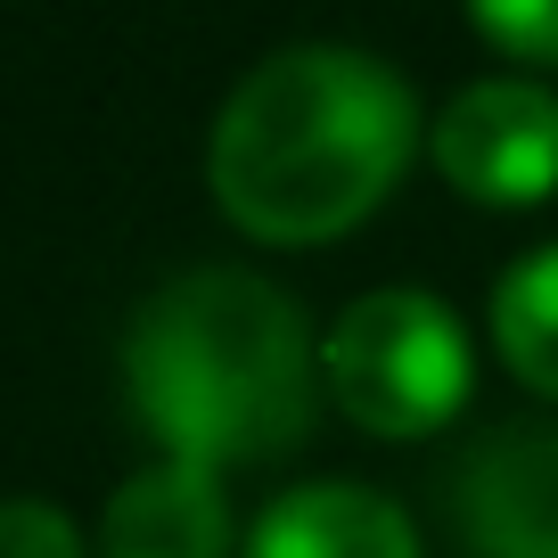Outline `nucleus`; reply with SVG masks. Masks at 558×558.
<instances>
[{
    "mask_svg": "<svg viewBox=\"0 0 558 558\" xmlns=\"http://www.w3.org/2000/svg\"><path fill=\"white\" fill-rule=\"evenodd\" d=\"M123 386L148 436L190 469L296 452L313 427V329L255 271H181L132 313Z\"/></svg>",
    "mask_w": 558,
    "mask_h": 558,
    "instance_id": "2",
    "label": "nucleus"
},
{
    "mask_svg": "<svg viewBox=\"0 0 558 558\" xmlns=\"http://www.w3.org/2000/svg\"><path fill=\"white\" fill-rule=\"evenodd\" d=\"M0 558H90L66 509L50 501H0Z\"/></svg>",
    "mask_w": 558,
    "mask_h": 558,
    "instance_id": "10",
    "label": "nucleus"
},
{
    "mask_svg": "<svg viewBox=\"0 0 558 558\" xmlns=\"http://www.w3.org/2000/svg\"><path fill=\"white\" fill-rule=\"evenodd\" d=\"M493 345L518 369V386L558 402V246H534L493 288Z\"/></svg>",
    "mask_w": 558,
    "mask_h": 558,
    "instance_id": "8",
    "label": "nucleus"
},
{
    "mask_svg": "<svg viewBox=\"0 0 558 558\" xmlns=\"http://www.w3.org/2000/svg\"><path fill=\"white\" fill-rule=\"evenodd\" d=\"M476 34L518 66H558V0H493L476 9Z\"/></svg>",
    "mask_w": 558,
    "mask_h": 558,
    "instance_id": "9",
    "label": "nucleus"
},
{
    "mask_svg": "<svg viewBox=\"0 0 558 558\" xmlns=\"http://www.w3.org/2000/svg\"><path fill=\"white\" fill-rule=\"evenodd\" d=\"M476 558H558V427H501L452 476Z\"/></svg>",
    "mask_w": 558,
    "mask_h": 558,
    "instance_id": "5",
    "label": "nucleus"
},
{
    "mask_svg": "<svg viewBox=\"0 0 558 558\" xmlns=\"http://www.w3.org/2000/svg\"><path fill=\"white\" fill-rule=\"evenodd\" d=\"M107 558H230V501L222 476L190 460H157L132 485H116L99 525Z\"/></svg>",
    "mask_w": 558,
    "mask_h": 558,
    "instance_id": "6",
    "label": "nucleus"
},
{
    "mask_svg": "<svg viewBox=\"0 0 558 558\" xmlns=\"http://www.w3.org/2000/svg\"><path fill=\"white\" fill-rule=\"evenodd\" d=\"M436 173L476 206H542L558 190V99L542 83H469L427 132Z\"/></svg>",
    "mask_w": 558,
    "mask_h": 558,
    "instance_id": "4",
    "label": "nucleus"
},
{
    "mask_svg": "<svg viewBox=\"0 0 558 558\" xmlns=\"http://www.w3.org/2000/svg\"><path fill=\"white\" fill-rule=\"evenodd\" d=\"M418 148V99L386 58L304 41L246 74L214 116L206 181L246 239H345L386 206Z\"/></svg>",
    "mask_w": 558,
    "mask_h": 558,
    "instance_id": "1",
    "label": "nucleus"
},
{
    "mask_svg": "<svg viewBox=\"0 0 558 558\" xmlns=\"http://www.w3.org/2000/svg\"><path fill=\"white\" fill-rule=\"evenodd\" d=\"M320 386L362 436H436L476 386V353L452 304L427 288H378L345 304L337 329L320 337Z\"/></svg>",
    "mask_w": 558,
    "mask_h": 558,
    "instance_id": "3",
    "label": "nucleus"
},
{
    "mask_svg": "<svg viewBox=\"0 0 558 558\" xmlns=\"http://www.w3.org/2000/svg\"><path fill=\"white\" fill-rule=\"evenodd\" d=\"M246 558H418V534L369 485H296L255 518Z\"/></svg>",
    "mask_w": 558,
    "mask_h": 558,
    "instance_id": "7",
    "label": "nucleus"
}]
</instances>
